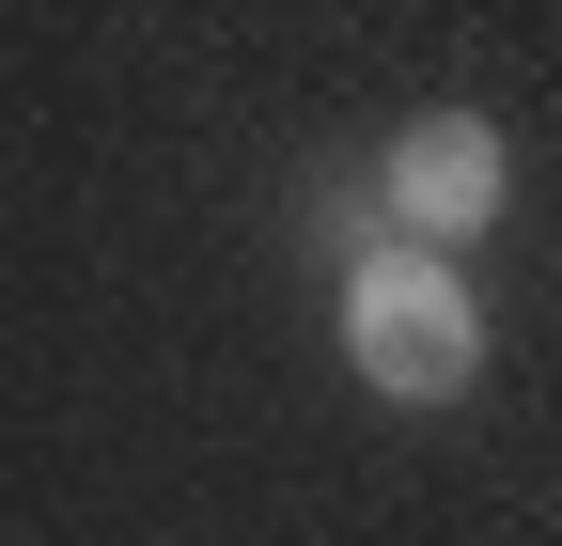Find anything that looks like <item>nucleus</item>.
<instances>
[{"mask_svg":"<svg viewBox=\"0 0 562 546\" xmlns=\"http://www.w3.org/2000/svg\"><path fill=\"white\" fill-rule=\"evenodd\" d=\"M501 203H516V141L484 110H406L391 125V157H375V219L406 250H469V235H501Z\"/></svg>","mask_w":562,"mask_h":546,"instance_id":"nucleus-2","label":"nucleus"},{"mask_svg":"<svg viewBox=\"0 0 562 546\" xmlns=\"http://www.w3.org/2000/svg\"><path fill=\"white\" fill-rule=\"evenodd\" d=\"M344 375H360L375 406H453L484 375V297L453 282V250L375 235L360 265H344Z\"/></svg>","mask_w":562,"mask_h":546,"instance_id":"nucleus-1","label":"nucleus"}]
</instances>
